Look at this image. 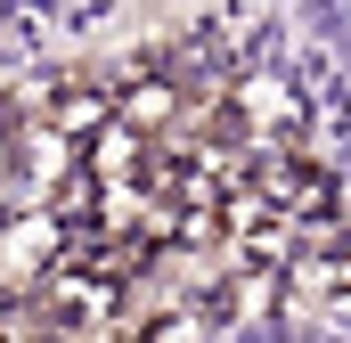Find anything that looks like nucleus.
<instances>
[{"label":"nucleus","instance_id":"nucleus-1","mask_svg":"<svg viewBox=\"0 0 351 343\" xmlns=\"http://www.w3.org/2000/svg\"><path fill=\"white\" fill-rule=\"evenodd\" d=\"M343 8H351V0H343Z\"/></svg>","mask_w":351,"mask_h":343}]
</instances>
